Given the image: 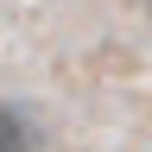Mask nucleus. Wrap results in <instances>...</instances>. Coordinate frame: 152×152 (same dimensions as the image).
Segmentation results:
<instances>
[{
    "instance_id": "f257e3e1",
    "label": "nucleus",
    "mask_w": 152,
    "mask_h": 152,
    "mask_svg": "<svg viewBox=\"0 0 152 152\" xmlns=\"http://www.w3.org/2000/svg\"><path fill=\"white\" fill-rule=\"evenodd\" d=\"M0 152H38V127L13 102H0Z\"/></svg>"
}]
</instances>
